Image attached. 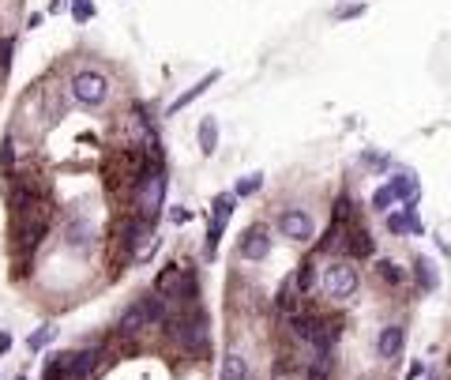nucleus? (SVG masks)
<instances>
[{
  "label": "nucleus",
  "mask_w": 451,
  "mask_h": 380,
  "mask_svg": "<svg viewBox=\"0 0 451 380\" xmlns=\"http://www.w3.org/2000/svg\"><path fill=\"white\" fill-rule=\"evenodd\" d=\"M388 189H391V196H395V200H410L414 192H417V184H414L410 173H399V177H391V181H388Z\"/></svg>",
  "instance_id": "15"
},
{
  "label": "nucleus",
  "mask_w": 451,
  "mask_h": 380,
  "mask_svg": "<svg viewBox=\"0 0 451 380\" xmlns=\"http://www.w3.org/2000/svg\"><path fill=\"white\" fill-rule=\"evenodd\" d=\"M376 271H380V279H383V282H391V286H395V282H402V267L395 264V260H380Z\"/></svg>",
  "instance_id": "20"
},
{
  "label": "nucleus",
  "mask_w": 451,
  "mask_h": 380,
  "mask_svg": "<svg viewBox=\"0 0 451 380\" xmlns=\"http://www.w3.org/2000/svg\"><path fill=\"white\" fill-rule=\"evenodd\" d=\"M215 80H218V72H211V75H207V80H200V83H196V87H189V91H184V94H181V99H177V102H173V106H170V113H181V110H184V106H192V102H196V99H200V94H203V91H207V87H211Z\"/></svg>",
  "instance_id": "9"
},
{
  "label": "nucleus",
  "mask_w": 451,
  "mask_h": 380,
  "mask_svg": "<svg viewBox=\"0 0 451 380\" xmlns=\"http://www.w3.org/2000/svg\"><path fill=\"white\" fill-rule=\"evenodd\" d=\"M147 328V317H143V305L139 301H132V305L120 312V335H139Z\"/></svg>",
  "instance_id": "8"
},
{
  "label": "nucleus",
  "mask_w": 451,
  "mask_h": 380,
  "mask_svg": "<svg viewBox=\"0 0 451 380\" xmlns=\"http://www.w3.org/2000/svg\"><path fill=\"white\" fill-rule=\"evenodd\" d=\"M94 369V354H75V365H72V380H83L87 373Z\"/></svg>",
  "instance_id": "22"
},
{
  "label": "nucleus",
  "mask_w": 451,
  "mask_h": 380,
  "mask_svg": "<svg viewBox=\"0 0 451 380\" xmlns=\"http://www.w3.org/2000/svg\"><path fill=\"white\" fill-rule=\"evenodd\" d=\"M12 49H15L12 38H0V68H8V61H12Z\"/></svg>",
  "instance_id": "27"
},
{
  "label": "nucleus",
  "mask_w": 451,
  "mask_h": 380,
  "mask_svg": "<svg viewBox=\"0 0 451 380\" xmlns=\"http://www.w3.org/2000/svg\"><path fill=\"white\" fill-rule=\"evenodd\" d=\"M68 241H72L75 248L87 245V226H72V237H68Z\"/></svg>",
  "instance_id": "29"
},
{
  "label": "nucleus",
  "mask_w": 451,
  "mask_h": 380,
  "mask_svg": "<svg viewBox=\"0 0 451 380\" xmlns=\"http://www.w3.org/2000/svg\"><path fill=\"white\" fill-rule=\"evenodd\" d=\"M229 211H234V196H218V200H215V222H211V226H218V230H226Z\"/></svg>",
  "instance_id": "19"
},
{
  "label": "nucleus",
  "mask_w": 451,
  "mask_h": 380,
  "mask_svg": "<svg viewBox=\"0 0 451 380\" xmlns=\"http://www.w3.org/2000/svg\"><path fill=\"white\" fill-rule=\"evenodd\" d=\"M139 305H143V317H147V324H162V320H166V301H162V294H147Z\"/></svg>",
  "instance_id": "13"
},
{
  "label": "nucleus",
  "mask_w": 451,
  "mask_h": 380,
  "mask_svg": "<svg viewBox=\"0 0 451 380\" xmlns=\"http://www.w3.org/2000/svg\"><path fill=\"white\" fill-rule=\"evenodd\" d=\"M271 253V230L267 226H248L241 234V256L245 260H263Z\"/></svg>",
  "instance_id": "6"
},
{
  "label": "nucleus",
  "mask_w": 451,
  "mask_h": 380,
  "mask_svg": "<svg viewBox=\"0 0 451 380\" xmlns=\"http://www.w3.org/2000/svg\"><path fill=\"white\" fill-rule=\"evenodd\" d=\"M72 94H75V102H80V106H91V110H94V106H102L109 99V80L102 72L87 68V72H80L72 80Z\"/></svg>",
  "instance_id": "2"
},
{
  "label": "nucleus",
  "mask_w": 451,
  "mask_h": 380,
  "mask_svg": "<svg viewBox=\"0 0 451 380\" xmlns=\"http://www.w3.org/2000/svg\"><path fill=\"white\" fill-rule=\"evenodd\" d=\"M8 350H12V335L0 331V354H8Z\"/></svg>",
  "instance_id": "32"
},
{
  "label": "nucleus",
  "mask_w": 451,
  "mask_h": 380,
  "mask_svg": "<svg viewBox=\"0 0 451 380\" xmlns=\"http://www.w3.org/2000/svg\"><path fill=\"white\" fill-rule=\"evenodd\" d=\"M414 275H417V282H421L425 290H436V271H433V260H421V256H417V260H414Z\"/></svg>",
  "instance_id": "17"
},
{
  "label": "nucleus",
  "mask_w": 451,
  "mask_h": 380,
  "mask_svg": "<svg viewBox=\"0 0 451 380\" xmlns=\"http://www.w3.org/2000/svg\"><path fill=\"white\" fill-rule=\"evenodd\" d=\"M279 234L290 237V241H301V245H305V241H312V237H316V222H312L309 211L290 208V211L279 215Z\"/></svg>",
  "instance_id": "4"
},
{
  "label": "nucleus",
  "mask_w": 451,
  "mask_h": 380,
  "mask_svg": "<svg viewBox=\"0 0 451 380\" xmlns=\"http://www.w3.org/2000/svg\"><path fill=\"white\" fill-rule=\"evenodd\" d=\"M402 343H406V331L399 328V324H388V328L380 331V339H376V354L380 357H399V350H402Z\"/></svg>",
  "instance_id": "7"
},
{
  "label": "nucleus",
  "mask_w": 451,
  "mask_h": 380,
  "mask_svg": "<svg viewBox=\"0 0 451 380\" xmlns=\"http://www.w3.org/2000/svg\"><path fill=\"white\" fill-rule=\"evenodd\" d=\"M260 184H263V177H260V173H252V177H245V181L237 184V196H252V192H256Z\"/></svg>",
  "instance_id": "24"
},
{
  "label": "nucleus",
  "mask_w": 451,
  "mask_h": 380,
  "mask_svg": "<svg viewBox=\"0 0 451 380\" xmlns=\"http://www.w3.org/2000/svg\"><path fill=\"white\" fill-rule=\"evenodd\" d=\"M410 211H414V208H406L402 215H388V230H391V234H406V230H421V222H417V219H410Z\"/></svg>",
  "instance_id": "16"
},
{
  "label": "nucleus",
  "mask_w": 451,
  "mask_h": 380,
  "mask_svg": "<svg viewBox=\"0 0 451 380\" xmlns=\"http://www.w3.org/2000/svg\"><path fill=\"white\" fill-rule=\"evenodd\" d=\"M312 282H316V267H312V264H301V271H297V275H293V286H297V290H301V294H305V290H309Z\"/></svg>",
  "instance_id": "21"
},
{
  "label": "nucleus",
  "mask_w": 451,
  "mask_h": 380,
  "mask_svg": "<svg viewBox=\"0 0 451 380\" xmlns=\"http://www.w3.org/2000/svg\"><path fill=\"white\" fill-rule=\"evenodd\" d=\"M324 290H327V298H335V301L354 298V290H357V267L350 264V260L327 264L324 267Z\"/></svg>",
  "instance_id": "1"
},
{
  "label": "nucleus",
  "mask_w": 451,
  "mask_h": 380,
  "mask_svg": "<svg viewBox=\"0 0 451 380\" xmlns=\"http://www.w3.org/2000/svg\"><path fill=\"white\" fill-rule=\"evenodd\" d=\"M72 365H75V354H61V357H53L49 369H46V380H68V376H72Z\"/></svg>",
  "instance_id": "14"
},
{
  "label": "nucleus",
  "mask_w": 451,
  "mask_h": 380,
  "mask_svg": "<svg viewBox=\"0 0 451 380\" xmlns=\"http://www.w3.org/2000/svg\"><path fill=\"white\" fill-rule=\"evenodd\" d=\"M72 15H75V19H80V23H83V19H87V15H91V4H87V0H75V8H72Z\"/></svg>",
  "instance_id": "30"
},
{
  "label": "nucleus",
  "mask_w": 451,
  "mask_h": 380,
  "mask_svg": "<svg viewBox=\"0 0 451 380\" xmlns=\"http://www.w3.org/2000/svg\"><path fill=\"white\" fill-rule=\"evenodd\" d=\"M0 173H4V177L15 173V144H12V136H4V144H0Z\"/></svg>",
  "instance_id": "18"
},
{
  "label": "nucleus",
  "mask_w": 451,
  "mask_h": 380,
  "mask_svg": "<svg viewBox=\"0 0 451 380\" xmlns=\"http://www.w3.org/2000/svg\"><path fill=\"white\" fill-rule=\"evenodd\" d=\"M391 203H395V196H391L388 184H383V189H376V196H372V208H376V211H388Z\"/></svg>",
  "instance_id": "23"
},
{
  "label": "nucleus",
  "mask_w": 451,
  "mask_h": 380,
  "mask_svg": "<svg viewBox=\"0 0 451 380\" xmlns=\"http://www.w3.org/2000/svg\"><path fill=\"white\" fill-rule=\"evenodd\" d=\"M346 219H350V200L343 196V200H338V203H335V230H338V226H343Z\"/></svg>",
  "instance_id": "26"
},
{
  "label": "nucleus",
  "mask_w": 451,
  "mask_h": 380,
  "mask_svg": "<svg viewBox=\"0 0 451 380\" xmlns=\"http://www.w3.org/2000/svg\"><path fill=\"white\" fill-rule=\"evenodd\" d=\"M173 335H177L181 346H184V350H192V354H203L207 343H211V331H207V317H203V312H192L189 320H177Z\"/></svg>",
  "instance_id": "3"
},
{
  "label": "nucleus",
  "mask_w": 451,
  "mask_h": 380,
  "mask_svg": "<svg viewBox=\"0 0 451 380\" xmlns=\"http://www.w3.org/2000/svg\"><path fill=\"white\" fill-rule=\"evenodd\" d=\"M327 362H331V357H320V362L309 369V380H327Z\"/></svg>",
  "instance_id": "28"
},
{
  "label": "nucleus",
  "mask_w": 451,
  "mask_h": 380,
  "mask_svg": "<svg viewBox=\"0 0 451 380\" xmlns=\"http://www.w3.org/2000/svg\"><path fill=\"white\" fill-rule=\"evenodd\" d=\"M162 196H166V173H147L143 177V192H139V211H143V219H155L158 208H162Z\"/></svg>",
  "instance_id": "5"
},
{
  "label": "nucleus",
  "mask_w": 451,
  "mask_h": 380,
  "mask_svg": "<svg viewBox=\"0 0 451 380\" xmlns=\"http://www.w3.org/2000/svg\"><path fill=\"white\" fill-rule=\"evenodd\" d=\"M346 248H350V256H372V237H369V230H365V226L350 230V241H346Z\"/></svg>",
  "instance_id": "12"
},
{
  "label": "nucleus",
  "mask_w": 451,
  "mask_h": 380,
  "mask_svg": "<svg viewBox=\"0 0 451 380\" xmlns=\"http://www.w3.org/2000/svg\"><path fill=\"white\" fill-rule=\"evenodd\" d=\"M19 380H27V376H19Z\"/></svg>",
  "instance_id": "33"
},
{
  "label": "nucleus",
  "mask_w": 451,
  "mask_h": 380,
  "mask_svg": "<svg viewBox=\"0 0 451 380\" xmlns=\"http://www.w3.org/2000/svg\"><path fill=\"white\" fill-rule=\"evenodd\" d=\"M49 339H53V328H42V331H34V335L27 339V346H30V350H42Z\"/></svg>",
  "instance_id": "25"
},
{
  "label": "nucleus",
  "mask_w": 451,
  "mask_h": 380,
  "mask_svg": "<svg viewBox=\"0 0 451 380\" xmlns=\"http://www.w3.org/2000/svg\"><path fill=\"white\" fill-rule=\"evenodd\" d=\"M170 219H173V222H189V219H192V211H189V208H173V211H170Z\"/></svg>",
  "instance_id": "31"
},
{
  "label": "nucleus",
  "mask_w": 451,
  "mask_h": 380,
  "mask_svg": "<svg viewBox=\"0 0 451 380\" xmlns=\"http://www.w3.org/2000/svg\"><path fill=\"white\" fill-rule=\"evenodd\" d=\"M222 380H248V362L237 350L222 357Z\"/></svg>",
  "instance_id": "10"
},
{
  "label": "nucleus",
  "mask_w": 451,
  "mask_h": 380,
  "mask_svg": "<svg viewBox=\"0 0 451 380\" xmlns=\"http://www.w3.org/2000/svg\"><path fill=\"white\" fill-rule=\"evenodd\" d=\"M215 147H218V121L215 117H203L200 121V151L203 155H215Z\"/></svg>",
  "instance_id": "11"
}]
</instances>
